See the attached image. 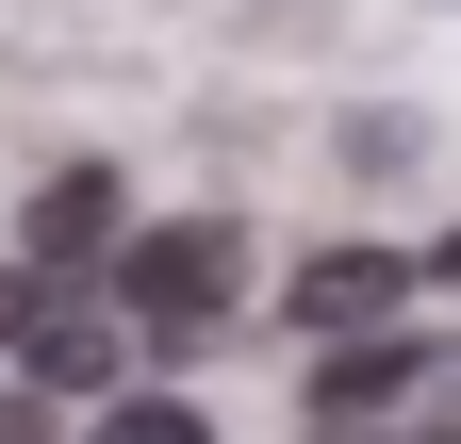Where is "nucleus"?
<instances>
[{
  "label": "nucleus",
  "instance_id": "nucleus-1",
  "mask_svg": "<svg viewBox=\"0 0 461 444\" xmlns=\"http://www.w3.org/2000/svg\"><path fill=\"white\" fill-rule=\"evenodd\" d=\"M115 263H132V329H165V346L230 329V297H248V231H230V214H182V231H149Z\"/></svg>",
  "mask_w": 461,
  "mask_h": 444
},
{
  "label": "nucleus",
  "instance_id": "nucleus-2",
  "mask_svg": "<svg viewBox=\"0 0 461 444\" xmlns=\"http://www.w3.org/2000/svg\"><path fill=\"white\" fill-rule=\"evenodd\" d=\"M395 297H412V247H313L297 263V329H313V346H363Z\"/></svg>",
  "mask_w": 461,
  "mask_h": 444
},
{
  "label": "nucleus",
  "instance_id": "nucleus-3",
  "mask_svg": "<svg viewBox=\"0 0 461 444\" xmlns=\"http://www.w3.org/2000/svg\"><path fill=\"white\" fill-rule=\"evenodd\" d=\"M115 231H132V198H115V164H67V182L33 198V263L67 280V263H115Z\"/></svg>",
  "mask_w": 461,
  "mask_h": 444
},
{
  "label": "nucleus",
  "instance_id": "nucleus-4",
  "mask_svg": "<svg viewBox=\"0 0 461 444\" xmlns=\"http://www.w3.org/2000/svg\"><path fill=\"white\" fill-rule=\"evenodd\" d=\"M412 346H379V329H363V346H330V378H313V428H363V412H395V395H412Z\"/></svg>",
  "mask_w": 461,
  "mask_h": 444
},
{
  "label": "nucleus",
  "instance_id": "nucleus-5",
  "mask_svg": "<svg viewBox=\"0 0 461 444\" xmlns=\"http://www.w3.org/2000/svg\"><path fill=\"white\" fill-rule=\"evenodd\" d=\"M50 378H115V329L99 313H33V395Z\"/></svg>",
  "mask_w": 461,
  "mask_h": 444
},
{
  "label": "nucleus",
  "instance_id": "nucleus-6",
  "mask_svg": "<svg viewBox=\"0 0 461 444\" xmlns=\"http://www.w3.org/2000/svg\"><path fill=\"white\" fill-rule=\"evenodd\" d=\"M99 444H214L182 395H132V412H99Z\"/></svg>",
  "mask_w": 461,
  "mask_h": 444
},
{
  "label": "nucleus",
  "instance_id": "nucleus-7",
  "mask_svg": "<svg viewBox=\"0 0 461 444\" xmlns=\"http://www.w3.org/2000/svg\"><path fill=\"white\" fill-rule=\"evenodd\" d=\"M429 378H445V412H429V444H461V346H445V362H429Z\"/></svg>",
  "mask_w": 461,
  "mask_h": 444
},
{
  "label": "nucleus",
  "instance_id": "nucleus-8",
  "mask_svg": "<svg viewBox=\"0 0 461 444\" xmlns=\"http://www.w3.org/2000/svg\"><path fill=\"white\" fill-rule=\"evenodd\" d=\"M17 329H33V280H17V263H0V346H17Z\"/></svg>",
  "mask_w": 461,
  "mask_h": 444
},
{
  "label": "nucleus",
  "instance_id": "nucleus-9",
  "mask_svg": "<svg viewBox=\"0 0 461 444\" xmlns=\"http://www.w3.org/2000/svg\"><path fill=\"white\" fill-rule=\"evenodd\" d=\"M0 444H50V412H33V395H0Z\"/></svg>",
  "mask_w": 461,
  "mask_h": 444
},
{
  "label": "nucleus",
  "instance_id": "nucleus-10",
  "mask_svg": "<svg viewBox=\"0 0 461 444\" xmlns=\"http://www.w3.org/2000/svg\"><path fill=\"white\" fill-rule=\"evenodd\" d=\"M429 263H445V280H461V231H445V247H429Z\"/></svg>",
  "mask_w": 461,
  "mask_h": 444
},
{
  "label": "nucleus",
  "instance_id": "nucleus-11",
  "mask_svg": "<svg viewBox=\"0 0 461 444\" xmlns=\"http://www.w3.org/2000/svg\"><path fill=\"white\" fill-rule=\"evenodd\" d=\"M313 444H379V428H313Z\"/></svg>",
  "mask_w": 461,
  "mask_h": 444
}]
</instances>
